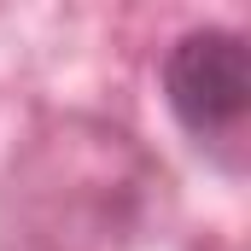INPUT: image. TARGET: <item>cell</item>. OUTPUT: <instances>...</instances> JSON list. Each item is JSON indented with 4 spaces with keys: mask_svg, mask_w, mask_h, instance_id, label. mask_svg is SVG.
<instances>
[{
    "mask_svg": "<svg viewBox=\"0 0 251 251\" xmlns=\"http://www.w3.org/2000/svg\"><path fill=\"white\" fill-rule=\"evenodd\" d=\"M170 204V170L128 123L53 111L0 170V251H134Z\"/></svg>",
    "mask_w": 251,
    "mask_h": 251,
    "instance_id": "1",
    "label": "cell"
},
{
    "mask_svg": "<svg viewBox=\"0 0 251 251\" xmlns=\"http://www.w3.org/2000/svg\"><path fill=\"white\" fill-rule=\"evenodd\" d=\"M158 88L176 128L193 140V152L222 170L228 181L246 176V117H251V47L234 24H193L181 29L164 59Z\"/></svg>",
    "mask_w": 251,
    "mask_h": 251,
    "instance_id": "2",
    "label": "cell"
}]
</instances>
